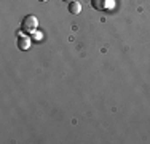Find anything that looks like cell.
I'll return each instance as SVG.
<instances>
[{"label":"cell","instance_id":"1","mask_svg":"<svg viewBox=\"0 0 150 144\" xmlns=\"http://www.w3.org/2000/svg\"><path fill=\"white\" fill-rule=\"evenodd\" d=\"M37 27H38V19L35 16L29 14V16H26L23 19V29H24V31L34 32V31H37Z\"/></svg>","mask_w":150,"mask_h":144},{"label":"cell","instance_id":"2","mask_svg":"<svg viewBox=\"0 0 150 144\" xmlns=\"http://www.w3.org/2000/svg\"><path fill=\"white\" fill-rule=\"evenodd\" d=\"M30 46V37H27V35H21L19 38H18V48L23 50V51H26V50H29Z\"/></svg>","mask_w":150,"mask_h":144},{"label":"cell","instance_id":"3","mask_svg":"<svg viewBox=\"0 0 150 144\" xmlns=\"http://www.w3.org/2000/svg\"><path fill=\"white\" fill-rule=\"evenodd\" d=\"M109 2V0H91V5L94 10H99V11H102V10H105V5L104 3Z\"/></svg>","mask_w":150,"mask_h":144},{"label":"cell","instance_id":"4","mask_svg":"<svg viewBox=\"0 0 150 144\" xmlns=\"http://www.w3.org/2000/svg\"><path fill=\"white\" fill-rule=\"evenodd\" d=\"M81 11V5L78 2H72V3H69V13H72V14H78Z\"/></svg>","mask_w":150,"mask_h":144},{"label":"cell","instance_id":"5","mask_svg":"<svg viewBox=\"0 0 150 144\" xmlns=\"http://www.w3.org/2000/svg\"><path fill=\"white\" fill-rule=\"evenodd\" d=\"M62 2H67V3H72V2H77V0H62Z\"/></svg>","mask_w":150,"mask_h":144},{"label":"cell","instance_id":"6","mask_svg":"<svg viewBox=\"0 0 150 144\" xmlns=\"http://www.w3.org/2000/svg\"><path fill=\"white\" fill-rule=\"evenodd\" d=\"M38 2H48V0H38Z\"/></svg>","mask_w":150,"mask_h":144}]
</instances>
